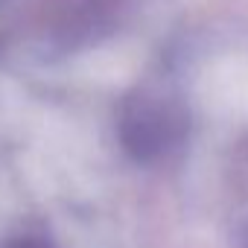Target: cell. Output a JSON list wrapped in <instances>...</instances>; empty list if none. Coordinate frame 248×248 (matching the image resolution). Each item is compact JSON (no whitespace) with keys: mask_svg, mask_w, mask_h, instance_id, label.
<instances>
[{"mask_svg":"<svg viewBox=\"0 0 248 248\" xmlns=\"http://www.w3.org/2000/svg\"><path fill=\"white\" fill-rule=\"evenodd\" d=\"M9 248H50V245H44V242H38V239H24V242H15V245H9Z\"/></svg>","mask_w":248,"mask_h":248,"instance_id":"1","label":"cell"}]
</instances>
